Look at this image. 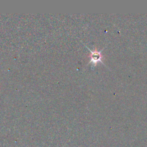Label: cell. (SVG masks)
I'll return each instance as SVG.
<instances>
[{"instance_id":"obj_1","label":"cell","mask_w":147,"mask_h":147,"mask_svg":"<svg viewBox=\"0 0 147 147\" xmlns=\"http://www.w3.org/2000/svg\"><path fill=\"white\" fill-rule=\"evenodd\" d=\"M85 47H87V48L89 49V51L91 52V56H90L91 59H90V61L88 62V64L89 63H92V64H93L94 65H95L96 64V63H97L98 61H100V62L103 63V62L102 61V59L103 58V56H102V54H101V52H102V50L103 49V48L101 51H96V50L91 51V49H90L89 48L87 47V46L85 45Z\"/></svg>"}]
</instances>
